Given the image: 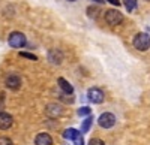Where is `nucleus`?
Segmentation results:
<instances>
[{"label": "nucleus", "mask_w": 150, "mask_h": 145, "mask_svg": "<svg viewBox=\"0 0 150 145\" xmlns=\"http://www.w3.org/2000/svg\"><path fill=\"white\" fill-rule=\"evenodd\" d=\"M108 2H110L111 5H114V6H119V5H120V0H108Z\"/></svg>", "instance_id": "21"}, {"label": "nucleus", "mask_w": 150, "mask_h": 145, "mask_svg": "<svg viewBox=\"0 0 150 145\" xmlns=\"http://www.w3.org/2000/svg\"><path fill=\"white\" fill-rule=\"evenodd\" d=\"M72 142H74V145H84V139H83L81 132H77V133L74 135V138H72Z\"/></svg>", "instance_id": "13"}, {"label": "nucleus", "mask_w": 150, "mask_h": 145, "mask_svg": "<svg viewBox=\"0 0 150 145\" xmlns=\"http://www.w3.org/2000/svg\"><path fill=\"white\" fill-rule=\"evenodd\" d=\"M147 2H150V0H147Z\"/></svg>", "instance_id": "24"}, {"label": "nucleus", "mask_w": 150, "mask_h": 145, "mask_svg": "<svg viewBox=\"0 0 150 145\" xmlns=\"http://www.w3.org/2000/svg\"><path fill=\"white\" fill-rule=\"evenodd\" d=\"M6 87L11 90H18L21 87V78L17 75H9L6 78Z\"/></svg>", "instance_id": "7"}, {"label": "nucleus", "mask_w": 150, "mask_h": 145, "mask_svg": "<svg viewBox=\"0 0 150 145\" xmlns=\"http://www.w3.org/2000/svg\"><path fill=\"white\" fill-rule=\"evenodd\" d=\"M77 132H78L77 129H66V130L63 132V138H65V139H71V141H72L74 135L77 133Z\"/></svg>", "instance_id": "14"}, {"label": "nucleus", "mask_w": 150, "mask_h": 145, "mask_svg": "<svg viewBox=\"0 0 150 145\" xmlns=\"http://www.w3.org/2000/svg\"><path fill=\"white\" fill-rule=\"evenodd\" d=\"M98 123H99V126L104 127V129H110V127H112L116 124V117L112 115L111 112H104L101 117H99Z\"/></svg>", "instance_id": "4"}, {"label": "nucleus", "mask_w": 150, "mask_h": 145, "mask_svg": "<svg viewBox=\"0 0 150 145\" xmlns=\"http://www.w3.org/2000/svg\"><path fill=\"white\" fill-rule=\"evenodd\" d=\"M36 145H53V138L48 133H39L35 139Z\"/></svg>", "instance_id": "9"}, {"label": "nucleus", "mask_w": 150, "mask_h": 145, "mask_svg": "<svg viewBox=\"0 0 150 145\" xmlns=\"http://www.w3.org/2000/svg\"><path fill=\"white\" fill-rule=\"evenodd\" d=\"M8 43L12 48H23L24 45L27 43V39L21 32H12L8 38Z\"/></svg>", "instance_id": "1"}, {"label": "nucleus", "mask_w": 150, "mask_h": 145, "mask_svg": "<svg viewBox=\"0 0 150 145\" xmlns=\"http://www.w3.org/2000/svg\"><path fill=\"white\" fill-rule=\"evenodd\" d=\"M123 3H125V6H126V9L129 12L137 8V0H123Z\"/></svg>", "instance_id": "15"}, {"label": "nucleus", "mask_w": 150, "mask_h": 145, "mask_svg": "<svg viewBox=\"0 0 150 145\" xmlns=\"http://www.w3.org/2000/svg\"><path fill=\"white\" fill-rule=\"evenodd\" d=\"M87 96H89V100L93 102V103H102L104 102V93L99 88H95V87L90 88L87 91Z\"/></svg>", "instance_id": "5"}, {"label": "nucleus", "mask_w": 150, "mask_h": 145, "mask_svg": "<svg viewBox=\"0 0 150 145\" xmlns=\"http://www.w3.org/2000/svg\"><path fill=\"white\" fill-rule=\"evenodd\" d=\"M134 46L138 51H147L150 48V36L147 33H138L134 38Z\"/></svg>", "instance_id": "2"}, {"label": "nucleus", "mask_w": 150, "mask_h": 145, "mask_svg": "<svg viewBox=\"0 0 150 145\" xmlns=\"http://www.w3.org/2000/svg\"><path fill=\"white\" fill-rule=\"evenodd\" d=\"M0 145H14L9 138H0Z\"/></svg>", "instance_id": "19"}, {"label": "nucleus", "mask_w": 150, "mask_h": 145, "mask_svg": "<svg viewBox=\"0 0 150 145\" xmlns=\"http://www.w3.org/2000/svg\"><path fill=\"white\" fill-rule=\"evenodd\" d=\"M12 124H14V118H12V115H9L6 112H0V129L8 130Z\"/></svg>", "instance_id": "6"}, {"label": "nucleus", "mask_w": 150, "mask_h": 145, "mask_svg": "<svg viewBox=\"0 0 150 145\" xmlns=\"http://www.w3.org/2000/svg\"><path fill=\"white\" fill-rule=\"evenodd\" d=\"M87 14H89V17L90 18H96L98 17V14H99V9L98 8H89V9H87Z\"/></svg>", "instance_id": "16"}, {"label": "nucleus", "mask_w": 150, "mask_h": 145, "mask_svg": "<svg viewBox=\"0 0 150 145\" xmlns=\"http://www.w3.org/2000/svg\"><path fill=\"white\" fill-rule=\"evenodd\" d=\"M47 115L48 117H51V118H57L62 115V112H63V109H62V106L56 105V103H51V105H48L47 106V109H45Z\"/></svg>", "instance_id": "8"}, {"label": "nucleus", "mask_w": 150, "mask_h": 145, "mask_svg": "<svg viewBox=\"0 0 150 145\" xmlns=\"http://www.w3.org/2000/svg\"><path fill=\"white\" fill-rule=\"evenodd\" d=\"M20 55H21V57H26V58H30V60H38V57H36V55L29 54V53H20Z\"/></svg>", "instance_id": "20"}, {"label": "nucleus", "mask_w": 150, "mask_h": 145, "mask_svg": "<svg viewBox=\"0 0 150 145\" xmlns=\"http://www.w3.org/2000/svg\"><path fill=\"white\" fill-rule=\"evenodd\" d=\"M92 123H93L92 117L86 118L84 123H83V126H81V133H87V132H89V129H90V126H92Z\"/></svg>", "instance_id": "12"}, {"label": "nucleus", "mask_w": 150, "mask_h": 145, "mask_svg": "<svg viewBox=\"0 0 150 145\" xmlns=\"http://www.w3.org/2000/svg\"><path fill=\"white\" fill-rule=\"evenodd\" d=\"M89 145H105V142L101 141V139H98V138H95V139H90Z\"/></svg>", "instance_id": "18"}, {"label": "nucleus", "mask_w": 150, "mask_h": 145, "mask_svg": "<svg viewBox=\"0 0 150 145\" xmlns=\"http://www.w3.org/2000/svg\"><path fill=\"white\" fill-rule=\"evenodd\" d=\"M78 115H90V108L87 106H83L78 109Z\"/></svg>", "instance_id": "17"}, {"label": "nucleus", "mask_w": 150, "mask_h": 145, "mask_svg": "<svg viewBox=\"0 0 150 145\" xmlns=\"http://www.w3.org/2000/svg\"><path fill=\"white\" fill-rule=\"evenodd\" d=\"M105 21L110 24V26L114 27V26H119V24L123 21V15L116 9H110V11L105 12Z\"/></svg>", "instance_id": "3"}, {"label": "nucleus", "mask_w": 150, "mask_h": 145, "mask_svg": "<svg viewBox=\"0 0 150 145\" xmlns=\"http://www.w3.org/2000/svg\"><path fill=\"white\" fill-rule=\"evenodd\" d=\"M68 2H75V0H68Z\"/></svg>", "instance_id": "23"}, {"label": "nucleus", "mask_w": 150, "mask_h": 145, "mask_svg": "<svg viewBox=\"0 0 150 145\" xmlns=\"http://www.w3.org/2000/svg\"><path fill=\"white\" fill-rule=\"evenodd\" d=\"M92 2H96V3H105V0H92Z\"/></svg>", "instance_id": "22"}, {"label": "nucleus", "mask_w": 150, "mask_h": 145, "mask_svg": "<svg viewBox=\"0 0 150 145\" xmlns=\"http://www.w3.org/2000/svg\"><path fill=\"white\" fill-rule=\"evenodd\" d=\"M48 58H50V62H51L53 64H60V63H62V60H63V55H62L60 51L53 50V51H50Z\"/></svg>", "instance_id": "10"}, {"label": "nucleus", "mask_w": 150, "mask_h": 145, "mask_svg": "<svg viewBox=\"0 0 150 145\" xmlns=\"http://www.w3.org/2000/svg\"><path fill=\"white\" fill-rule=\"evenodd\" d=\"M57 82H59L60 88L63 90L66 94H74V87L71 85V84H69L65 78H59V79H57Z\"/></svg>", "instance_id": "11"}]
</instances>
